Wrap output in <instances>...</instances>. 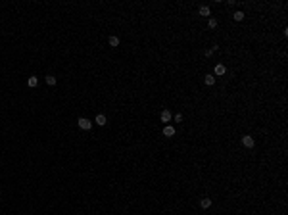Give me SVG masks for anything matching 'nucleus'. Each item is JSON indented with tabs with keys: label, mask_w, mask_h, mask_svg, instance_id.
Returning <instances> with one entry per match:
<instances>
[{
	"label": "nucleus",
	"mask_w": 288,
	"mask_h": 215,
	"mask_svg": "<svg viewBox=\"0 0 288 215\" xmlns=\"http://www.w3.org/2000/svg\"><path fill=\"white\" fill-rule=\"evenodd\" d=\"M77 125H79L83 131H88L92 127V121H90V119H87V117H79V119H77Z\"/></svg>",
	"instance_id": "obj_1"
},
{
	"label": "nucleus",
	"mask_w": 288,
	"mask_h": 215,
	"mask_svg": "<svg viewBox=\"0 0 288 215\" xmlns=\"http://www.w3.org/2000/svg\"><path fill=\"white\" fill-rule=\"evenodd\" d=\"M242 144L246 146V148H254V138L250 134H244L242 136Z\"/></svg>",
	"instance_id": "obj_2"
},
{
	"label": "nucleus",
	"mask_w": 288,
	"mask_h": 215,
	"mask_svg": "<svg viewBox=\"0 0 288 215\" xmlns=\"http://www.w3.org/2000/svg\"><path fill=\"white\" fill-rule=\"evenodd\" d=\"M36 85H39V77H35V75H31L29 79H27V87H31V88H35Z\"/></svg>",
	"instance_id": "obj_3"
},
{
	"label": "nucleus",
	"mask_w": 288,
	"mask_h": 215,
	"mask_svg": "<svg viewBox=\"0 0 288 215\" xmlns=\"http://www.w3.org/2000/svg\"><path fill=\"white\" fill-rule=\"evenodd\" d=\"M161 121H163V123H169L171 121V112H169V109H163V112H161Z\"/></svg>",
	"instance_id": "obj_4"
},
{
	"label": "nucleus",
	"mask_w": 288,
	"mask_h": 215,
	"mask_svg": "<svg viewBox=\"0 0 288 215\" xmlns=\"http://www.w3.org/2000/svg\"><path fill=\"white\" fill-rule=\"evenodd\" d=\"M163 134H165V136H173V134H175V127L165 125V127H163Z\"/></svg>",
	"instance_id": "obj_5"
},
{
	"label": "nucleus",
	"mask_w": 288,
	"mask_h": 215,
	"mask_svg": "<svg viewBox=\"0 0 288 215\" xmlns=\"http://www.w3.org/2000/svg\"><path fill=\"white\" fill-rule=\"evenodd\" d=\"M108 123V119H106V115H96V125H100V127H104V125Z\"/></svg>",
	"instance_id": "obj_6"
},
{
	"label": "nucleus",
	"mask_w": 288,
	"mask_h": 215,
	"mask_svg": "<svg viewBox=\"0 0 288 215\" xmlns=\"http://www.w3.org/2000/svg\"><path fill=\"white\" fill-rule=\"evenodd\" d=\"M225 71H227V67L223 64H217L215 65V75H225Z\"/></svg>",
	"instance_id": "obj_7"
},
{
	"label": "nucleus",
	"mask_w": 288,
	"mask_h": 215,
	"mask_svg": "<svg viewBox=\"0 0 288 215\" xmlns=\"http://www.w3.org/2000/svg\"><path fill=\"white\" fill-rule=\"evenodd\" d=\"M204 83H206L207 87L215 85V77H213V75H206V77H204Z\"/></svg>",
	"instance_id": "obj_8"
},
{
	"label": "nucleus",
	"mask_w": 288,
	"mask_h": 215,
	"mask_svg": "<svg viewBox=\"0 0 288 215\" xmlns=\"http://www.w3.org/2000/svg\"><path fill=\"white\" fill-rule=\"evenodd\" d=\"M209 206H211V200H209V198H202V200H200V207L207 209Z\"/></svg>",
	"instance_id": "obj_9"
},
{
	"label": "nucleus",
	"mask_w": 288,
	"mask_h": 215,
	"mask_svg": "<svg viewBox=\"0 0 288 215\" xmlns=\"http://www.w3.org/2000/svg\"><path fill=\"white\" fill-rule=\"evenodd\" d=\"M108 44L115 48V46H119V39H117V36H109V39H108Z\"/></svg>",
	"instance_id": "obj_10"
},
{
	"label": "nucleus",
	"mask_w": 288,
	"mask_h": 215,
	"mask_svg": "<svg viewBox=\"0 0 288 215\" xmlns=\"http://www.w3.org/2000/svg\"><path fill=\"white\" fill-rule=\"evenodd\" d=\"M46 85L54 87V85H56V77H54V75H48V77H46Z\"/></svg>",
	"instance_id": "obj_11"
},
{
	"label": "nucleus",
	"mask_w": 288,
	"mask_h": 215,
	"mask_svg": "<svg viewBox=\"0 0 288 215\" xmlns=\"http://www.w3.org/2000/svg\"><path fill=\"white\" fill-rule=\"evenodd\" d=\"M209 14H211L209 6H202V8H200V15H209Z\"/></svg>",
	"instance_id": "obj_12"
},
{
	"label": "nucleus",
	"mask_w": 288,
	"mask_h": 215,
	"mask_svg": "<svg viewBox=\"0 0 288 215\" xmlns=\"http://www.w3.org/2000/svg\"><path fill=\"white\" fill-rule=\"evenodd\" d=\"M233 17L236 19V21H242V19H244V12H234Z\"/></svg>",
	"instance_id": "obj_13"
},
{
	"label": "nucleus",
	"mask_w": 288,
	"mask_h": 215,
	"mask_svg": "<svg viewBox=\"0 0 288 215\" xmlns=\"http://www.w3.org/2000/svg\"><path fill=\"white\" fill-rule=\"evenodd\" d=\"M207 25H209V27H211V29H213V27H217V19H213V17H211V19H209V21H207Z\"/></svg>",
	"instance_id": "obj_14"
},
{
	"label": "nucleus",
	"mask_w": 288,
	"mask_h": 215,
	"mask_svg": "<svg viewBox=\"0 0 288 215\" xmlns=\"http://www.w3.org/2000/svg\"><path fill=\"white\" fill-rule=\"evenodd\" d=\"M175 121H177V123H181V121H182V115H181V113H177V115H175Z\"/></svg>",
	"instance_id": "obj_15"
}]
</instances>
